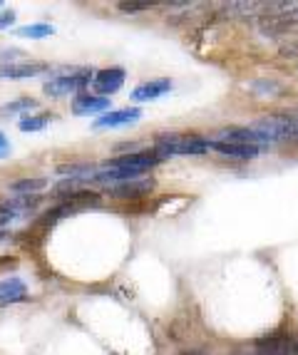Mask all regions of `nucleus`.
Here are the masks:
<instances>
[{"mask_svg": "<svg viewBox=\"0 0 298 355\" xmlns=\"http://www.w3.org/2000/svg\"><path fill=\"white\" fill-rule=\"evenodd\" d=\"M48 62H0V80H28V77H35L40 72H48Z\"/></svg>", "mask_w": 298, "mask_h": 355, "instance_id": "nucleus-10", "label": "nucleus"}, {"mask_svg": "<svg viewBox=\"0 0 298 355\" xmlns=\"http://www.w3.org/2000/svg\"><path fill=\"white\" fill-rule=\"evenodd\" d=\"M298 338L288 333H276V336H263L256 340V355H296Z\"/></svg>", "mask_w": 298, "mask_h": 355, "instance_id": "nucleus-6", "label": "nucleus"}, {"mask_svg": "<svg viewBox=\"0 0 298 355\" xmlns=\"http://www.w3.org/2000/svg\"><path fill=\"white\" fill-rule=\"evenodd\" d=\"M161 162L159 154L152 149V152H132V154H122V157H114L102 164V169H119V172H134V174H144L149 172L152 166H157Z\"/></svg>", "mask_w": 298, "mask_h": 355, "instance_id": "nucleus-4", "label": "nucleus"}, {"mask_svg": "<svg viewBox=\"0 0 298 355\" xmlns=\"http://www.w3.org/2000/svg\"><path fill=\"white\" fill-rule=\"evenodd\" d=\"M28 298V286L20 279H6L0 281V308L12 306V303H20Z\"/></svg>", "mask_w": 298, "mask_h": 355, "instance_id": "nucleus-15", "label": "nucleus"}, {"mask_svg": "<svg viewBox=\"0 0 298 355\" xmlns=\"http://www.w3.org/2000/svg\"><path fill=\"white\" fill-rule=\"evenodd\" d=\"M152 189H155V179L137 177V179H130V182L107 187V194L114 196V199H139V196L149 194Z\"/></svg>", "mask_w": 298, "mask_h": 355, "instance_id": "nucleus-9", "label": "nucleus"}, {"mask_svg": "<svg viewBox=\"0 0 298 355\" xmlns=\"http://www.w3.org/2000/svg\"><path fill=\"white\" fill-rule=\"evenodd\" d=\"M48 187V179L42 177H28V179H18V182H10V191L20 196H33L37 191H42Z\"/></svg>", "mask_w": 298, "mask_h": 355, "instance_id": "nucleus-16", "label": "nucleus"}, {"mask_svg": "<svg viewBox=\"0 0 298 355\" xmlns=\"http://www.w3.org/2000/svg\"><path fill=\"white\" fill-rule=\"evenodd\" d=\"M296 355H298V348H296Z\"/></svg>", "mask_w": 298, "mask_h": 355, "instance_id": "nucleus-26", "label": "nucleus"}, {"mask_svg": "<svg viewBox=\"0 0 298 355\" xmlns=\"http://www.w3.org/2000/svg\"><path fill=\"white\" fill-rule=\"evenodd\" d=\"M58 174H70V179H89L95 174L92 164H60Z\"/></svg>", "mask_w": 298, "mask_h": 355, "instance_id": "nucleus-18", "label": "nucleus"}, {"mask_svg": "<svg viewBox=\"0 0 298 355\" xmlns=\"http://www.w3.org/2000/svg\"><path fill=\"white\" fill-rule=\"evenodd\" d=\"M95 72L89 67H72V70H62V75L53 77L42 85V92L48 97H67L72 92H80L82 87H87L92 83Z\"/></svg>", "mask_w": 298, "mask_h": 355, "instance_id": "nucleus-3", "label": "nucleus"}, {"mask_svg": "<svg viewBox=\"0 0 298 355\" xmlns=\"http://www.w3.org/2000/svg\"><path fill=\"white\" fill-rule=\"evenodd\" d=\"M155 152L161 159L167 157H199L211 152V142L199 135H159L155 142Z\"/></svg>", "mask_w": 298, "mask_h": 355, "instance_id": "nucleus-1", "label": "nucleus"}, {"mask_svg": "<svg viewBox=\"0 0 298 355\" xmlns=\"http://www.w3.org/2000/svg\"><path fill=\"white\" fill-rule=\"evenodd\" d=\"M12 23H15V12H12V10L0 12V30H8Z\"/></svg>", "mask_w": 298, "mask_h": 355, "instance_id": "nucleus-22", "label": "nucleus"}, {"mask_svg": "<svg viewBox=\"0 0 298 355\" xmlns=\"http://www.w3.org/2000/svg\"><path fill=\"white\" fill-rule=\"evenodd\" d=\"M125 77H127V72L122 70V67L100 70V72H95V77H92V89H95L100 97H109L125 85Z\"/></svg>", "mask_w": 298, "mask_h": 355, "instance_id": "nucleus-8", "label": "nucleus"}, {"mask_svg": "<svg viewBox=\"0 0 298 355\" xmlns=\"http://www.w3.org/2000/svg\"><path fill=\"white\" fill-rule=\"evenodd\" d=\"M186 355H204V353H186Z\"/></svg>", "mask_w": 298, "mask_h": 355, "instance_id": "nucleus-25", "label": "nucleus"}, {"mask_svg": "<svg viewBox=\"0 0 298 355\" xmlns=\"http://www.w3.org/2000/svg\"><path fill=\"white\" fill-rule=\"evenodd\" d=\"M216 137H221L219 142H238V144H254V147H268V137H263L254 127H227Z\"/></svg>", "mask_w": 298, "mask_h": 355, "instance_id": "nucleus-11", "label": "nucleus"}, {"mask_svg": "<svg viewBox=\"0 0 298 355\" xmlns=\"http://www.w3.org/2000/svg\"><path fill=\"white\" fill-rule=\"evenodd\" d=\"M37 102L30 100V97H20L15 102H8V105L0 107V114H23V112H30V110H35Z\"/></svg>", "mask_w": 298, "mask_h": 355, "instance_id": "nucleus-19", "label": "nucleus"}, {"mask_svg": "<svg viewBox=\"0 0 298 355\" xmlns=\"http://www.w3.org/2000/svg\"><path fill=\"white\" fill-rule=\"evenodd\" d=\"M251 127L261 132L263 137H268L271 144L298 139V117H293V114H266V117H258Z\"/></svg>", "mask_w": 298, "mask_h": 355, "instance_id": "nucleus-2", "label": "nucleus"}, {"mask_svg": "<svg viewBox=\"0 0 298 355\" xmlns=\"http://www.w3.org/2000/svg\"><path fill=\"white\" fill-rule=\"evenodd\" d=\"M50 125V114H33V117H23L18 122L20 132H40Z\"/></svg>", "mask_w": 298, "mask_h": 355, "instance_id": "nucleus-20", "label": "nucleus"}, {"mask_svg": "<svg viewBox=\"0 0 298 355\" xmlns=\"http://www.w3.org/2000/svg\"><path fill=\"white\" fill-rule=\"evenodd\" d=\"M40 204V196H12L0 202V226L10 224V221H18L23 216H28L30 211H35V207Z\"/></svg>", "mask_w": 298, "mask_h": 355, "instance_id": "nucleus-5", "label": "nucleus"}, {"mask_svg": "<svg viewBox=\"0 0 298 355\" xmlns=\"http://www.w3.org/2000/svg\"><path fill=\"white\" fill-rule=\"evenodd\" d=\"M53 33H55L53 25L33 23V25H23V28H18V33H15V35H18V37H30V40H42V37H50Z\"/></svg>", "mask_w": 298, "mask_h": 355, "instance_id": "nucleus-17", "label": "nucleus"}, {"mask_svg": "<svg viewBox=\"0 0 298 355\" xmlns=\"http://www.w3.org/2000/svg\"><path fill=\"white\" fill-rule=\"evenodd\" d=\"M10 157V142H8V137L0 132V159H6Z\"/></svg>", "mask_w": 298, "mask_h": 355, "instance_id": "nucleus-23", "label": "nucleus"}, {"mask_svg": "<svg viewBox=\"0 0 298 355\" xmlns=\"http://www.w3.org/2000/svg\"><path fill=\"white\" fill-rule=\"evenodd\" d=\"M109 107V97H100V95H82L80 92L75 100H72V114L85 117V114H95V112H105Z\"/></svg>", "mask_w": 298, "mask_h": 355, "instance_id": "nucleus-12", "label": "nucleus"}, {"mask_svg": "<svg viewBox=\"0 0 298 355\" xmlns=\"http://www.w3.org/2000/svg\"><path fill=\"white\" fill-rule=\"evenodd\" d=\"M211 149L219 152L221 157H229V159H254V157H258V152H261V147L238 144V142H211Z\"/></svg>", "mask_w": 298, "mask_h": 355, "instance_id": "nucleus-13", "label": "nucleus"}, {"mask_svg": "<svg viewBox=\"0 0 298 355\" xmlns=\"http://www.w3.org/2000/svg\"><path fill=\"white\" fill-rule=\"evenodd\" d=\"M142 117V110L139 107H125V110H109L105 112L102 117H97L92 122L95 130H112V127H127V125H134L139 122Z\"/></svg>", "mask_w": 298, "mask_h": 355, "instance_id": "nucleus-7", "label": "nucleus"}, {"mask_svg": "<svg viewBox=\"0 0 298 355\" xmlns=\"http://www.w3.org/2000/svg\"><path fill=\"white\" fill-rule=\"evenodd\" d=\"M3 236H6V234H3V231H0V241H3Z\"/></svg>", "mask_w": 298, "mask_h": 355, "instance_id": "nucleus-24", "label": "nucleus"}, {"mask_svg": "<svg viewBox=\"0 0 298 355\" xmlns=\"http://www.w3.org/2000/svg\"><path fill=\"white\" fill-rule=\"evenodd\" d=\"M172 89V83H169L167 77H161V80H152V83H142L137 87L132 89V100L134 102H152L157 97H161L164 92Z\"/></svg>", "mask_w": 298, "mask_h": 355, "instance_id": "nucleus-14", "label": "nucleus"}, {"mask_svg": "<svg viewBox=\"0 0 298 355\" xmlns=\"http://www.w3.org/2000/svg\"><path fill=\"white\" fill-rule=\"evenodd\" d=\"M149 3H119V10L122 12H137V10H147Z\"/></svg>", "mask_w": 298, "mask_h": 355, "instance_id": "nucleus-21", "label": "nucleus"}]
</instances>
